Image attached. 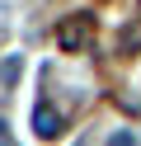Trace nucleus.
Returning <instances> with one entry per match:
<instances>
[{"mask_svg": "<svg viewBox=\"0 0 141 146\" xmlns=\"http://www.w3.org/2000/svg\"><path fill=\"white\" fill-rule=\"evenodd\" d=\"M61 127H66V118L56 113L52 104H38V108H33V132L42 137V141H52V137H61Z\"/></svg>", "mask_w": 141, "mask_h": 146, "instance_id": "2", "label": "nucleus"}, {"mask_svg": "<svg viewBox=\"0 0 141 146\" xmlns=\"http://www.w3.org/2000/svg\"><path fill=\"white\" fill-rule=\"evenodd\" d=\"M0 146H9V132H5V127H0Z\"/></svg>", "mask_w": 141, "mask_h": 146, "instance_id": "5", "label": "nucleus"}, {"mask_svg": "<svg viewBox=\"0 0 141 146\" xmlns=\"http://www.w3.org/2000/svg\"><path fill=\"white\" fill-rule=\"evenodd\" d=\"M19 66H24V61H19V57H9V61H5V66H0V80H5V85H9V80H14V76H19Z\"/></svg>", "mask_w": 141, "mask_h": 146, "instance_id": "3", "label": "nucleus"}, {"mask_svg": "<svg viewBox=\"0 0 141 146\" xmlns=\"http://www.w3.org/2000/svg\"><path fill=\"white\" fill-rule=\"evenodd\" d=\"M108 146H136V137L122 127V132H113V137H108Z\"/></svg>", "mask_w": 141, "mask_h": 146, "instance_id": "4", "label": "nucleus"}, {"mask_svg": "<svg viewBox=\"0 0 141 146\" xmlns=\"http://www.w3.org/2000/svg\"><path fill=\"white\" fill-rule=\"evenodd\" d=\"M94 38V19L89 14H66L56 24V47L61 52H85V42Z\"/></svg>", "mask_w": 141, "mask_h": 146, "instance_id": "1", "label": "nucleus"}]
</instances>
